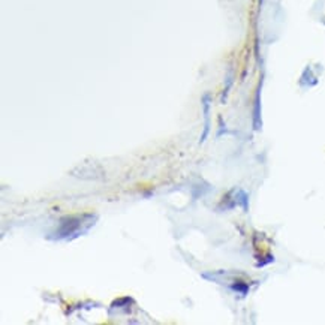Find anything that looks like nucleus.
<instances>
[{"label": "nucleus", "instance_id": "f257e3e1", "mask_svg": "<svg viewBox=\"0 0 325 325\" xmlns=\"http://www.w3.org/2000/svg\"><path fill=\"white\" fill-rule=\"evenodd\" d=\"M98 220L96 214L92 213H83V214H74V216H65L59 220V226L54 231V235L50 237L53 240H75L84 234L89 232L90 228L95 226Z\"/></svg>", "mask_w": 325, "mask_h": 325}, {"label": "nucleus", "instance_id": "f03ea898", "mask_svg": "<svg viewBox=\"0 0 325 325\" xmlns=\"http://www.w3.org/2000/svg\"><path fill=\"white\" fill-rule=\"evenodd\" d=\"M202 108H204L205 125H204V132H202V137H201V143L205 141V138L208 135V131H210V102H208V95H205L204 99H202Z\"/></svg>", "mask_w": 325, "mask_h": 325}, {"label": "nucleus", "instance_id": "7ed1b4c3", "mask_svg": "<svg viewBox=\"0 0 325 325\" xmlns=\"http://www.w3.org/2000/svg\"><path fill=\"white\" fill-rule=\"evenodd\" d=\"M253 126L258 131L261 128V87L256 92V99H255V114H253Z\"/></svg>", "mask_w": 325, "mask_h": 325}, {"label": "nucleus", "instance_id": "20e7f679", "mask_svg": "<svg viewBox=\"0 0 325 325\" xmlns=\"http://www.w3.org/2000/svg\"><path fill=\"white\" fill-rule=\"evenodd\" d=\"M231 289L235 291V292H240L241 295H246L249 292V286L246 283H235V285L231 286Z\"/></svg>", "mask_w": 325, "mask_h": 325}]
</instances>
